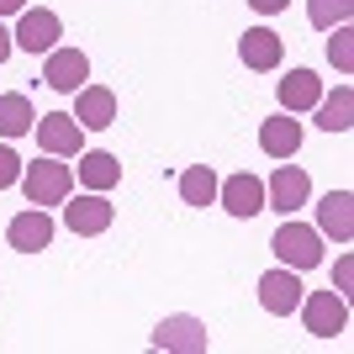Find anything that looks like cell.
Listing matches in <instances>:
<instances>
[{"label":"cell","mask_w":354,"mask_h":354,"mask_svg":"<svg viewBox=\"0 0 354 354\" xmlns=\"http://www.w3.org/2000/svg\"><path fill=\"white\" fill-rule=\"evenodd\" d=\"M21 191H27V201L32 207H59V201H69V191H74V169L64 159H37V164H21V180H16Z\"/></svg>","instance_id":"6da1fadb"},{"label":"cell","mask_w":354,"mask_h":354,"mask_svg":"<svg viewBox=\"0 0 354 354\" xmlns=\"http://www.w3.org/2000/svg\"><path fill=\"white\" fill-rule=\"evenodd\" d=\"M270 249H275V259H281V265H291V270L323 265V233H317V227H307V222H296V217H286L281 227H275Z\"/></svg>","instance_id":"7a4b0ae2"},{"label":"cell","mask_w":354,"mask_h":354,"mask_svg":"<svg viewBox=\"0 0 354 354\" xmlns=\"http://www.w3.org/2000/svg\"><path fill=\"white\" fill-rule=\"evenodd\" d=\"M301 323H307L312 339H339L344 328H349V307H344V291H312L301 296Z\"/></svg>","instance_id":"3957f363"},{"label":"cell","mask_w":354,"mask_h":354,"mask_svg":"<svg viewBox=\"0 0 354 354\" xmlns=\"http://www.w3.org/2000/svg\"><path fill=\"white\" fill-rule=\"evenodd\" d=\"M32 133H37V148L53 153V159H80V148H85V127L69 117V111H48V117L32 122Z\"/></svg>","instance_id":"277c9868"},{"label":"cell","mask_w":354,"mask_h":354,"mask_svg":"<svg viewBox=\"0 0 354 354\" xmlns=\"http://www.w3.org/2000/svg\"><path fill=\"white\" fill-rule=\"evenodd\" d=\"M153 349H169V354H207L212 349V333L201 317H191V312H175V317H164L159 328H153Z\"/></svg>","instance_id":"5b68a950"},{"label":"cell","mask_w":354,"mask_h":354,"mask_svg":"<svg viewBox=\"0 0 354 354\" xmlns=\"http://www.w3.org/2000/svg\"><path fill=\"white\" fill-rule=\"evenodd\" d=\"M301 270H291V265H275V270H265L259 275V307L270 312V317H291L296 307H301Z\"/></svg>","instance_id":"8992f818"},{"label":"cell","mask_w":354,"mask_h":354,"mask_svg":"<svg viewBox=\"0 0 354 354\" xmlns=\"http://www.w3.org/2000/svg\"><path fill=\"white\" fill-rule=\"evenodd\" d=\"M59 37H64V21L48 6H27L21 21H16V32H11V43L21 53H48V48H59Z\"/></svg>","instance_id":"52a82bcc"},{"label":"cell","mask_w":354,"mask_h":354,"mask_svg":"<svg viewBox=\"0 0 354 354\" xmlns=\"http://www.w3.org/2000/svg\"><path fill=\"white\" fill-rule=\"evenodd\" d=\"M307 201H312V180H307L301 164H281V169L265 180V207L296 217V207H307Z\"/></svg>","instance_id":"ba28073f"},{"label":"cell","mask_w":354,"mask_h":354,"mask_svg":"<svg viewBox=\"0 0 354 354\" xmlns=\"http://www.w3.org/2000/svg\"><path fill=\"white\" fill-rule=\"evenodd\" d=\"M111 217H117V207L106 201V191H85V196H74L69 207H64V227H69L74 238H95L111 227Z\"/></svg>","instance_id":"9c48e42d"},{"label":"cell","mask_w":354,"mask_h":354,"mask_svg":"<svg viewBox=\"0 0 354 354\" xmlns=\"http://www.w3.org/2000/svg\"><path fill=\"white\" fill-rule=\"evenodd\" d=\"M217 201L227 217H259L265 212V180L249 175V169H238V175L217 180Z\"/></svg>","instance_id":"30bf717a"},{"label":"cell","mask_w":354,"mask_h":354,"mask_svg":"<svg viewBox=\"0 0 354 354\" xmlns=\"http://www.w3.org/2000/svg\"><path fill=\"white\" fill-rule=\"evenodd\" d=\"M85 133H106V127H117V95L106 85H80L74 90V111H69Z\"/></svg>","instance_id":"8fae6325"},{"label":"cell","mask_w":354,"mask_h":354,"mask_svg":"<svg viewBox=\"0 0 354 354\" xmlns=\"http://www.w3.org/2000/svg\"><path fill=\"white\" fill-rule=\"evenodd\" d=\"M43 80L53 90H64V95H74V90L90 80V59L80 48H48L43 53Z\"/></svg>","instance_id":"7c38bea8"},{"label":"cell","mask_w":354,"mask_h":354,"mask_svg":"<svg viewBox=\"0 0 354 354\" xmlns=\"http://www.w3.org/2000/svg\"><path fill=\"white\" fill-rule=\"evenodd\" d=\"M6 238H11V249H16V254H43L48 243H53V217H48V207L16 212L11 227H6Z\"/></svg>","instance_id":"4fadbf2b"},{"label":"cell","mask_w":354,"mask_h":354,"mask_svg":"<svg viewBox=\"0 0 354 354\" xmlns=\"http://www.w3.org/2000/svg\"><path fill=\"white\" fill-rule=\"evenodd\" d=\"M238 59L249 64V69H259V74L281 69V59H286L281 32H270V27H249L243 37H238Z\"/></svg>","instance_id":"5bb4252c"},{"label":"cell","mask_w":354,"mask_h":354,"mask_svg":"<svg viewBox=\"0 0 354 354\" xmlns=\"http://www.w3.org/2000/svg\"><path fill=\"white\" fill-rule=\"evenodd\" d=\"M317 233L333 238V243H349L354 238V196L349 191H328L317 201Z\"/></svg>","instance_id":"9a60e30c"},{"label":"cell","mask_w":354,"mask_h":354,"mask_svg":"<svg viewBox=\"0 0 354 354\" xmlns=\"http://www.w3.org/2000/svg\"><path fill=\"white\" fill-rule=\"evenodd\" d=\"M259 148H265L270 159H296V148H301V122L291 111H275V117L259 122Z\"/></svg>","instance_id":"2e32d148"},{"label":"cell","mask_w":354,"mask_h":354,"mask_svg":"<svg viewBox=\"0 0 354 354\" xmlns=\"http://www.w3.org/2000/svg\"><path fill=\"white\" fill-rule=\"evenodd\" d=\"M275 95H281V111H312V106L323 101V80H317V74L312 69H291L281 80V85H275Z\"/></svg>","instance_id":"e0dca14e"},{"label":"cell","mask_w":354,"mask_h":354,"mask_svg":"<svg viewBox=\"0 0 354 354\" xmlns=\"http://www.w3.org/2000/svg\"><path fill=\"white\" fill-rule=\"evenodd\" d=\"M80 185L85 191H111V185H122V164L117 153H106V148H80Z\"/></svg>","instance_id":"ac0fdd59"},{"label":"cell","mask_w":354,"mask_h":354,"mask_svg":"<svg viewBox=\"0 0 354 354\" xmlns=\"http://www.w3.org/2000/svg\"><path fill=\"white\" fill-rule=\"evenodd\" d=\"M312 111H317V127H323V133H349L354 127V90L333 85V95H323Z\"/></svg>","instance_id":"d6986e66"},{"label":"cell","mask_w":354,"mask_h":354,"mask_svg":"<svg viewBox=\"0 0 354 354\" xmlns=\"http://www.w3.org/2000/svg\"><path fill=\"white\" fill-rule=\"evenodd\" d=\"M180 201L207 212L212 201H217V169H212V164H191V169H180Z\"/></svg>","instance_id":"ffe728a7"},{"label":"cell","mask_w":354,"mask_h":354,"mask_svg":"<svg viewBox=\"0 0 354 354\" xmlns=\"http://www.w3.org/2000/svg\"><path fill=\"white\" fill-rule=\"evenodd\" d=\"M32 122H37V111H32V101L21 95V90L0 95V138H27Z\"/></svg>","instance_id":"44dd1931"},{"label":"cell","mask_w":354,"mask_h":354,"mask_svg":"<svg viewBox=\"0 0 354 354\" xmlns=\"http://www.w3.org/2000/svg\"><path fill=\"white\" fill-rule=\"evenodd\" d=\"M354 16V0H307V21L317 32H328V27H344Z\"/></svg>","instance_id":"7402d4cb"},{"label":"cell","mask_w":354,"mask_h":354,"mask_svg":"<svg viewBox=\"0 0 354 354\" xmlns=\"http://www.w3.org/2000/svg\"><path fill=\"white\" fill-rule=\"evenodd\" d=\"M333 37H328V59H333V69L339 74H349L354 69V32H349V21L344 27H328Z\"/></svg>","instance_id":"603a6c76"},{"label":"cell","mask_w":354,"mask_h":354,"mask_svg":"<svg viewBox=\"0 0 354 354\" xmlns=\"http://www.w3.org/2000/svg\"><path fill=\"white\" fill-rule=\"evenodd\" d=\"M16 180H21V159H16L11 143H0V191H11Z\"/></svg>","instance_id":"cb8c5ba5"},{"label":"cell","mask_w":354,"mask_h":354,"mask_svg":"<svg viewBox=\"0 0 354 354\" xmlns=\"http://www.w3.org/2000/svg\"><path fill=\"white\" fill-rule=\"evenodd\" d=\"M349 281H354V259L344 254L339 265H333V286H339V291H349Z\"/></svg>","instance_id":"d4e9b609"},{"label":"cell","mask_w":354,"mask_h":354,"mask_svg":"<svg viewBox=\"0 0 354 354\" xmlns=\"http://www.w3.org/2000/svg\"><path fill=\"white\" fill-rule=\"evenodd\" d=\"M254 11H265V16H275V11H286V6H291V0H249Z\"/></svg>","instance_id":"484cf974"},{"label":"cell","mask_w":354,"mask_h":354,"mask_svg":"<svg viewBox=\"0 0 354 354\" xmlns=\"http://www.w3.org/2000/svg\"><path fill=\"white\" fill-rule=\"evenodd\" d=\"M11 53H16V43H11V32H6V27H0V64H6V59H11Z\"/></svg>","instance_id":"4316f807"},{"label":"cell","mask_w":354,"mask_h":354,"mask_svg":"<svg viewBox=\"0 0 354 354\" xmlns=\"http://www.w3.org/2000/svg\"><path fill=\"white\" fill-rule=\"evenodd\" d=\"M27 11V0H0V16H21Z\"/></svg>","instance_id":"83f0119b"}]
</instances>
